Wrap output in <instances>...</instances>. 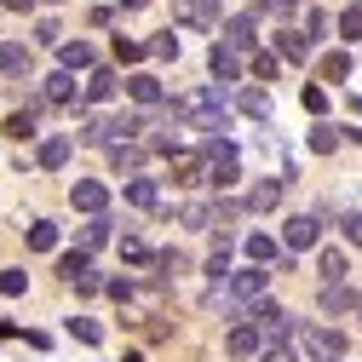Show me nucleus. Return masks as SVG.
<instances>
[{
  "label": "nucleus",
  "mask_w": 362,
  "mask_h": 362,
  "mask_svg": "<svg viewBox=\"0 0 362 362\" xmlns=\"http://www.w3.org/2000/svg\"><path fill=\"white\" fill-rule=\"evenodd\" d=\"M121 6H127V12H139V6H150V0H121Z\"/></svg>",
  "instance_id": "nucleus-48"
},
{
  "label": "nucleus",
  "mask_w": 362,
  "mask_h": 362,
  "mask_svg": "<svg viewBox=\"0 0 362 362\" xmlns=\"http://www.w3.org/2000/svg\"><path fill=\"white\" fill-rule=\"evenodd\" d=\"M150 52H156V58H178V35H156Z\"/></svg>",
  "instance_id": "nucleus-43"
},
{
  "label": "nucleus",
  "mask_w": 362,
  "mask_h": 362,
  "mask_svg": "<svg viewBox=\"0 0 362 362\" xmlns=\"http://www.w3.org/2000/svg\"><path fill=\"white\" fill-rule=\"evenodd\" d=\"M156 264H161V276H178V270H185L190 259L178 253V247H167V253H156Z\"/></svg>",
  "instance_id": "nucleus-37"
},
{
  "label": "nucleus",
  "mask_w": 362,
  "mask_h": 362,
  "mask_svg": "<svg viewBox=\"0 0 362 362\" xmlns=\"http://www.w3.org/2000/svg\"><path fill=\"white\" fill-rule=\"evenodd\" d=\"M47 104H75V75L69 69H52L47 75Z\"/></svg>",
  "instance_id": "nucleus-16"
},
{
  "label": "nucleus",
  "mask_w": 362,
  "mask_h": 362,
  "mask_svg": "<svg viewBox=\"0 0 362 362\" xmlns=\"http://www.w3.org/2000/svg\"><path fill=\"white\" fill-rule=\"evenodd\" d=\"M282 202V178H264V185L247 190V213H264V207H276Z\"/></svg>",
  "instance_id": "nucleus-15"
},
{
  "label": "nucleus",
  "mask_w": 362,
  "mask_h": 362,
  "mask_svg": "<svg viewBox=\"0 0 362 362\" xmlns=\"http://www.w3.org/2000/svg\"><path fill=\"white\" fill-rule=\"evenodd\" d=\"M264 362H293V351L282 345V351H264Z\"/></svg>",
  "instance_id": "nucleus-46"
},
{
  "label": "nucleus",
  "mask_w": 362,
  "mask_h": 362,
  "mask_svg": "<svg viewBox=\"0 0 362 362\" xmlns=\"http://www.w3.org/2000/svg\"><path fill=\"white\" fill-rule=\"evenodd\" d=\"M310 150H316V156H334V150H339V132H334V127H310Z\"/></svg>",
  "instance_id": "nucleus-28"
},
{
  "label": "nucleus",
  "mask_w": 362,
  "mask_h": 362,
  "mask_svg": "<svg viewBox=\"0 0 362 362\" xmlns=\"http://www.w3.org/2000/svg\"><path fill=\"white\" fill-rule=\"evenodd\" d=\"M110 161H115V173H132V167H144V150L139 144H115Z\"/></svg>",
  "instance_id": "nucleus-27"
},
{
  "label": "nucleus",
  "mask_w": 362,
  "mask_h": 362,
  "mask_svg": "<svg viewBox=\"0 0 362 362\" xmlns=\"http://www.w3.org/2000/svg\"><path fill=\"white\" fill-rule=\"evenodd\" d=\"M127 207H156L161 202V190H156V178H127Z\"/></svg>",
  "instance_id": "nucleus-13"
},
{
  "label": "nucleus",
  "mask_w": 362,
  "mask_h": 362,
  "mask_svg": "<svg viewBox=\"0 0 362 362\" xmlns=\"http://www.w3.org/2000/svg\"><path fill=\"white\" fill-rule=\"evenodd\" d=\"M58 64H64V69H93V40H64V47H58Z\"/></svg>",
  "instance_id": "nucleus-12"
},
{
  "label": "nucleus",
  "mask_w": 362,
  "mask_h": 362,
  "mask_svg": "<svg viewBox=\"0 0 362 362\" xmlns=\"http://www.w3.org/2000/svg\"><path fill=\"white\" fill-rule=\"evenodd\" d=\"M115 58H121V64H139V58H144V40H127V35H115Z\"/></svg>",
  "instance_id": "nucleus-35"
},
{
  "label": "nucleus",
  "mask_w": 362,
  "mask_h": 362,
  "mask_svg": "<svg viewBox=\"0 0 362 362\" xmlns=\"http://www.w3.org/2000/svg\"><path fill=\"white\" fill-rule=\"evenodd\" d=\"M339 40H351V47L362 40V6H351V12L339 18Z\"/></svg>",
  "instance_id": "nucleus-34"
},
{
  "label": "nucleus",
  "mask_w": 362,
  "mask_h": 362,
  "mask_svg": "<svg viewBox=\"0 0 362 362\" xmlns=\"http://www.w3.org/2000/svg\"><path fill=\"white\" fill-rule=\"evenodd\" d=\"M69 202H75V213H104V202H110V190L98 185V178H75V190H69Z\"/></svg>",
  "instance_id": "nucleus-7"
},
{
  "label": "nucleus",
  "mask_w": 362,
  "mask_h": 362,
  "mask_svg": "<svg viewBox=\"0 0 362 362\" xmlns=\"http://www.w3.org/2000/svg\"><path fill=\"white\" fill-rule=\"evenodd\" d=\"M69 334H75V339H86V345H98V339H104V328L93 322V316H69Z\"/></svg>",
  "instance_id": "nucleus-29"
},
{
  "label": "nucleus",
  "mask_w": 362,
  "mask_h": 362,
  "mask_svg": "<svg viewBox=\"0 0 362 362\" xmlns=\"http://www.w3.org/2000/svg\"><path fill=\"white\" fill-rule=\"evenodd\" d=\"M253 328H259V339H264V351H282L288 339H293V310L288 305H276V299H259L253 305Z\"/></svg>",
  "instance_id": "nucleus-2"
},
{
  "label": "nucleus",
  "mask_w": 362,
  "mask_h": 362,
  "mask_svg": "<svg viewBox=\"0 0 362 362\" xmlns=\"http://www.w3.org/2000/svg\"><path fill=\"white\" fill-rule=\"evenodd\" d=\"M75 288H81V293H98V288H110V282L98 276V270H93V264H86V270H81V276H75Z\"/></svg>",
  "instance_id": "nucleus-41"
},
{
  "label": "nucleus",
  "mask_w": 362,
  "mask_h": 362,
  "mask_svg": "<svg viewBox=\"0 0 362 362\" xmlns=\"http://www.w3.org/2000/svg\"><path fill=\"white\" fill-rule=\"evenodd\" d=\"M6 132H12V139H29V132H35V115H29V110H18V115L6 121Z\"/></svg>",
  "instance_id": "nucleus-39"
},
{
  "label": "nucleus",
  "mask_w": 362,
  "mask_h": 362,
  "mask_svg": "<svg viewBox=\"0 0 362 362\" xmlns=\"http://www.w3.org/2000/svg\"><path fill=\"white\" fill-rule=\"evenodd\" d=\"M115 86H121V81H115L110 69H93V75H86V104H104V98H115Z\"/></svg>",
  "instance_id": "nucleus-18"
},
{
  "label": "nucleus",
  "mask_w": 362,
  "mask_h": 362,
  "mask_svg": "<svg viewBox=\"0 0 362 362\" xmlns=\"http://www.w3.org/2000/svg\"><path fill=\"white\" fill-rule=\"evenodd\" d=\"M316 236H322V218H316V213H299V218H288V230H282L288 253H305V247H316Z\"/></svg>",
  "instance_id": "nucleus-4"
},
{
  "label": "nucleus",
  "mask_w": 362,
  "mask_h": 362,
  "mask_svg": "<svg viewBox=\"0 0 362 362\" xmlns=\"http://www.w3.org/2000/svg\"><path fill=\"white\" fill-rule=\"evenodd\" d=\"M127 93L139 98V104H161V81H156V75H132V81H127Z\"/></svg>",
  "instance_id": "nucleus-22"
},
{
  "label": "nucleus",
  "mask_w": 362,
  "mask_h": 362,
  "mask_svg": "<svg viewBox=\"0 0 362 362\" xmlns=\"http://www.w3.org/2000/svg\"><path fill=\"white\" fill-rule=\"evenodd\" d=\"M207 64H213V75H218V81H236V75H242V64H236V52H230V47H213V52H207Z\"/></svg>",
  "instance_id": "nucleus-20"
},
{
  "label": "nucleus",
  "mask_w": 362,
  "mask_h": 362,
  "mask_svg": "<svg viewBox=\"0 0 362 362\" xmlns=\"http://www.w3.org/2000/svg\"><path fill=\"white\" fill-rule=\"evenodd\" d=\"M47 6H58V0H47Z\"/></svg>",
  "instance_id": "nucleus-49"
},
{
  "label": "nucleus",
  "mask_w": 362,
  "mask_h": 362,
  "mask_svg": "<svg viewBox=\"0 0 362 362\" xmlns=\"http://www.w3.org/2000/svg\"><path fill=\"white\" fill-rule=\"evenodd\" d=\"M178 110V121H190V127H207V132H218V127H230V115H224V93L218 86H202V93H185L173 104Z\"/></svg>",
  "instance_id": "nucleus-1"
},
{
  "label": "nucleus",
  "mask_w": 362,
  "mask_h": 362,
  "mask_svg": "<svg viewBox=\"0 0 362 362\" xmlns=\"http://www.w3.org/2000/svg\"><path fill=\"white\" fill-rule=\"evenodd\" d=\"M178 218H185L190 230H207V224H213V207H207V202H190L185 213H178Z\"/></svg>",
  "instance_id": "nucleus-32"
},
{
  "label": "nucleus",
  "mask_w": 362,
  "mask_h": 362,
  "mask_svg": "<svg viewBox=\"0 0 362 362\" xmlns=\"http://www.w3.org/2000/svg\"><path fill=\"white\" fill-rule=\"evenodd\" d=\"M207 178H213L218 190H230L236 178H242V173H236V156H224V161H207Z\"/></svg>",
  "instance_id": "nucleus-24"
},
{
  "label": "nucleus",
  "mask_w": 362,
  "mask_h": 362,
  "mask_svg": "<svg viewBox=\"0 0 362 362\" xmlns=\"http://www.w3.org/2000/svg\"><path fill=\"white\" fill-rule=\"evenodd\" d=\"M276 253H282V242H276V236H264V230H253V236H247V259H253V264H264V270H270V259H276Z\"/></svg>",
  "instance_id": "nucleus-17"
},
{
  "label": "nucleus",
  "mask_w": 362,
  "mask_h": 362,
  "mask_svg": "<svg viewBox=\"0 0 362 362\" xmlns=\"http://www.w3.org/2000/svg\"><path fill=\"white\" fill-rule=\"evenodd\" d=\"M69 161V139H47V144H40V167H47V173H58Z\"/></svg>",
  "instance_id": "nucleus-23"
},
{
  "label": "nucleus",
  "mask_w": 362,
  "mask_h": 362,
  "mask_svg": "<svg viewBox=\"0 0 362 362\" xmlns=\"http://www.w3.org/2000/svg\"><path fill=\"white\" fill-rule=\"evenodd\" d=\"M224 351H230V356H259V351H264V339H259V328H253V322H236V328H230V339H224Z\"/></svg>",
  "instance_id": "nucleus-8"
},
{
  "label": "nucleus",
  "mask_w": 362,
  "mask_h": 362,
  "mask_svg": "<svg viewBox=\"0 0 362 362\" xmlns=\"http://www.w3.org/2000/svg\"><path fill=\"white\" fill-rule=\"evenodd\" d=\"M132 293H139V288H132L127 276H121V282H110V299H115V305H132Z\"/></svg>",
  "instance_id": "nucleus-44"
},
{
  "label": "nucleus",
  "mask_w": 362,
  "mask_h": 362,
  "mask_svg": "<svg viewBox=\"0 0 362 362\" xmlns=\"http://www.w3.org/2000/svg\"><path fill=\"white\" fill-rule=\"evenodd\" d=\"M29 69V47L23 40H0V75H23Z\"/></svg>",
  "instance_id": "nucleus-14"
},
{
  "label": "nucleus",
  "mask_w": 362,
  "mask_h": 362,
  "mask_svg": "<svg viewBox=\"0 0 362 362\" xmlns=\"http://www.w3.org/2000/svg\"><path fill=\"white\" fill-rule=\"evenodd\" d=\"M202 173H207V167H202L196 156H178V161H173V178H178V185H196Z\"/></svg>",
  "instance_id": "nucleus-30"
},
{
  "label": "nucleus",
  "mask_w": 362,
  "mask_h": 362,
  "mask_svg": "<svg viewBox=\"0 0 362 362\" xmlns=\"http://www.w3.org/2000/svg\"><path fill=\"white\" fill-rule=\"evenodd\" d=\"M29 247H35V253L58 247V224H52V218H35V224H29Z\"/></svg>",
  "instance_id": "nucleus-21"
},
{
  "label": "nucleus",
  "mask_w": 362,
  "mask_h": 362,
  "mask_svg": "<svg viewBox=\"0 0 362 362\" xmlns=\"http://www.w3.org/2000/svg\"><path fill=\"white\" fill-rule=\"evenodd\" d=\"M293 6H299V0H270V12H276V18H288Z\"/></svg>",
  "instance_id": "nucleus-45"
},
{
  "label": "nucleus",
  "mask_w": 362,
  "mask_h": 362,
  "mask_svg": "<svg viewBox=\"0 0 362 362\" xmlns=\"http://www.w3.org/2000/svg\"><path fill=\"white\" fill-rule=\"evenodd\" d=\"M253 23H259L253 12H236L230 23H224V40H218V47H230V52H253V40H259Z\"/></svg>",
  "instance_id": "nucleus-6"
},
{
  "label": "nucleus",
  "mask_w": 362,
  "mask_h": 362,
  "mask_svg": "<svg viewBox=\"0 0 362 362\" xmlns=\"http://www.w3.org/2000/svg\"><path fill=\"white\" fill-rule=\"evenodd\" d=\"M276 52H282L288 64H305V52H310V40H305V29H276Z\"/></svg>",
  "instance_id": "nucleus-10"
},
{
  "label": "nucleus",
  "mask_w": 362,
  "mask_h": 362,
  "mask_svg": "<svg viewBox=\"0 0 362 362\" xmlns=\"http://www.w3.org/2000/svg\"><path fill=\"white\" fill-rule=\"evenodd\" d=\"M322 310L328 316H345V310H362V299H356V288H339L334 282V288H322Z\"/></svg>",
  "instance_id": "nucleus-9"
},
{
  "label": "nucleus",
  "mask_w": 362,
  "mask_h": 362,
  "mask_svg": "<svg viewBox=\"0 0 362 362\" xmlns=\"http://www.w3.org/2000/svg\"><path fill=\"white\" fill-rule=\"evenodd\" d=\"M316 270H322V282H328V288H334V282H339V276H345V253H339V247H328V253H322V259H316Z\"/></svg>",
  "instance_id": "nucleus-26"
},
{
  "label": "nucleus",
  "mask_w": 362,
  "mask_h": 362,
  "mask_svg": "<svg viewBox=\"0 0 362 362\" xmlns=\"http://www.w3.org/2000/svg\"><path fill=\"white\" fill-rule=\"evenodd\" d=\"M121 259H127V264H150L156 253H150V247H144L139 236H121Z\"/></svg>",
  "instance_id": "nucleus-31"
},
{
  "label": "nucleus",
  "mask_w": 362,
  "mask_h": 362,
  "mask_svg": "<svg viewBox=\"0 0 362 362\" xmlns=\"http://www.w3.org/2000/svg\"><path fill=\"white\" fill-rule=\"evenodd\" d=\"M253 75H259V81H276V58H270V52H253Z\"/></svg>",
  "instance_id": "nucleus-42"
},
{
  "label": "nucleus",
  "mask_w": 362,
  "mask_h": 362,
  "mask_svg": "<svg viewBox=\"0 0 362 362\" xmlns=\"http://www.w3.org/2000/svg\"><path fill=\"white\" fill-rule=\"evenodd\" d=\"M173 18L196 29H218V0H173Z\"/></svg>",
  "instance_id": "nucleus-5"
},
{
  "label": "nucleus",
  "mask_w": 362,
  "mask_h": 362,
  "mask_svg": "<svg viewBox=\"0 0 362 362\" xmlns=\"http://www.w3.org/2000/svg\"><path fill=\"white\" fill-rule=\"evenodd\" d=\"M236 110L253 115V121H270V110H276V104H270V86H264V93H259V86H247V93L236 98Z\"/></svg>",
  "instance_id": "nucleus-11"
},
{
  "label": "nucleus",
  "mask_w": 362,
  "mask_h": 362,
  "mask_svg": "<svg viewBox=\"0 0 362 362\" xmlns=\"http://www.w3.org/2000/svg\"><path fill=\"white\" fill-rule=\"evenodd\" d=\"M299 345H305L310 356H322V362H339V356H345V334H334V328H305Z\"/></svg>",
  "instance_id": "nucleus-3"
},
{
  "label": "nucleus",
  "mask_w": 362,
  "mask_h": 362,
  "mask_svg": "<svg viewBox=\"0 0 362 362\" xmlns=\"http://www.w3.org/2000/svg\"><path fill=\"white\" fill-rule=\"evenodd\" d=\"M339 230H345L351 247H362V213H345V218H339Z\"/></svg>",
  "instance_id": "nucleus-38"
},
{
  "label": "nucleus",
  "mask_w": 362,
  "mask_h": 362,
  "mask_svg": "<svg viewBox=\"0 0 362 362\" xmlns=\"http://www.w3.org/2000/svg\"><path fill=\"white\" fill-rule=\"evenodd\" d=\"M29 288V270H0V293H6V299H18Z\"/></svg>",
  "instance_id": "nucleus-33"
},
{
  "label": "nucleus",
  "mask_w": 362,
  "mask_h": 362,
  "mask_svg": "<svg viewBox=\"0 0 362 362\" xmlns=\"http://www.w3.org/2000/svg\"><path fill=\"white\" fill-rule=\"evenodd\" d=\"M6 6H12V12H29V6H35V0H6Z\"/></svg>",
  "instance_id": "nucleus-47"
},
{
  "label": "nucleus",
  "mask_w": 362,
  "mask_h": 362,
  "mask_svg": "<svg viewBox=\"0 0 362 362\" xmlns=\"http://www.w3.org/2000/svg\"><path fill=\"white\" fill-rule=\"evenodd\" d=\"M207 276H213V282L230 276V236H218V242H213V253H207Z\"/></svg>",
  "instance_id": "nucleus-19"
},
{
  "label": "nucleus",
  "mask_w": 362,
  "mask_h": 362,
  "mask_svg": "<svg viewBox=\"0 0 362 362\" xmlns=\"http://www.w3.org/2000/svg\"><path fill=\"white\" fill-rule=\"evenodd\" d=\"M110 242V218H86V230H81V253H93Z\"/></svg>",
  "instance_id": "nucleus-25"
},
{
  "label": "nucleus",
  "mask_w": 362,
  "mask_h": 362,
  "mask_svg": "<svg viewBox=\"0 0 362 362\" xmlns=\"http://www.w3.org/2000/svg\"><path fill=\"white\" fill-rule=\"evenodd\" d=\"M299 98H305V110H310V115H322V110H328V93H322V86H305Z\"/></svg>",
  "instance_id": "nucleus-40"
},
{
  "label": "nucleus",
  "mask_w": 362,
  "mask_h": 362,
  "mask_svg": "<svg viewBox=\"0 0 362 362\" xmlns=\"http://www.w3.org/2000/svg\"><path fill=\"white\" fill-rule=\"evenodd\" d=\"M322 75H328V81H345V75H351V58H345V52H328V58H322Z\"/></svg>",
  "instance_id": "nucleus-36"
}]
</instances>
